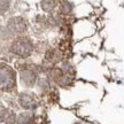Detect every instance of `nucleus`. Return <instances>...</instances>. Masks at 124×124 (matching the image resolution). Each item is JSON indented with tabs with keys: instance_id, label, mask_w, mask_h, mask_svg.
I'll use <instances>...</instances> for the list:
<instances>
[{
	"instance_id": "4",
	"label": "nucleus",
	"mask_w": 124,
	"mask_h": 124,
	"mask_svg": "<svg viewBox=\"0 0 124 124\" xmlns=\"http://www.w3.org/2000/svg\"><path fill=\"white\" fill-rule=\"evenodd\" d=\"M21 80L24 86L31 87L37 82V72L32 69H24L21 71Z\"/></svg>"
},
{
	"instance_id": "6",
	"label": "nucleus",
	"mask_w": 124,
	"mask_h": 124,
	"mask_svg": "<svg viewBox=\"0 0 124 124\" xmlns=\"http://www.w3.org/2000/svg\"><path fill=\"white\" fill-rule=\"evenodd\" d=\"M9 7V0H0V13L6 12Z\"/></svg>"
},
{
	"instance_id": "5",
	"label": "nucleus",
	"mask_w": 124,
	"mask_h": 124,
	"mask_svg": "<svg viewBox=\"0 0 124 124\" xmlns=\"http://www.w3.org/2000/svg\"><path fill=\"white\" fill-rule=\"evenodd\" d=\"M20 103L27 110H33L38 106V102L35 99V97L28 93H23L20 95Z\"/></svg>"
},
{
	"instance_id": "3",
	"label": "nucleus",
	"mask_w": 124,
	"mask_h": 124,
	"mask_svg": "<svg viewBox=\"0 0 124 124\" xmlns=\"http://www.w3.org/2000/svg\"><path fill=\"white\" fill-rule=\"evenodd\" d=\"M8 28L14 33H23L27 30V23L22 17H14L9 20Z\"/></svg>"
},
{
	"instance_id": "1",
	"label": "nucleus",
	"mask_w": 124,
	"mask_h": 124,
	"mask_svg": "<svg viewBox=\"0 0 124 124\" xmlns=\"http://www.w3.org/2000/svg\"><path fill=\"white\" fill-rule=\"evenodd\" d=\"M10 49L15 55L20 58H27L33 51V43L27 37H18L13 41Z\"/></svg>"
},
{
	"instance_id": "2",
	"label": "nucleus",
	"mask_w": 124,
	"mask_h": 124,
	"mask_svg": "<svg viewBox=\"0 0 124 124\" xmlns=\"http://www.w3.org/2000/svg\"><path fill=\"white\" fill-rule=\"evenodd\" d=\"M16 85L15 71L7 64H0V90L9 91Z\"/></svg>"
}]
</instances>
